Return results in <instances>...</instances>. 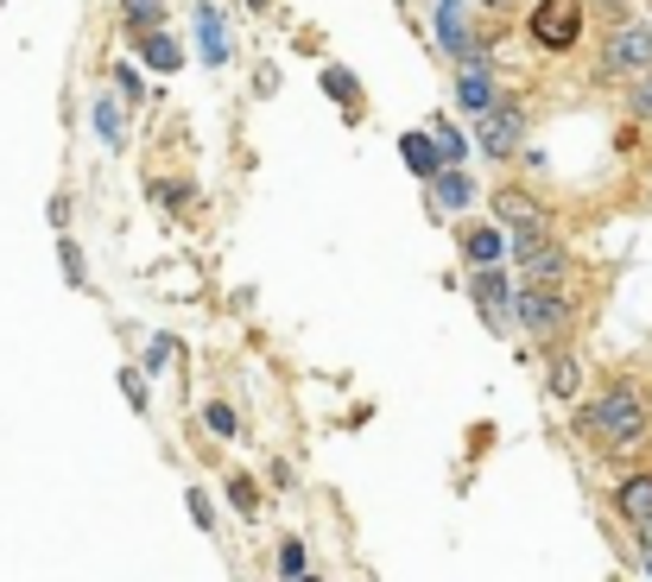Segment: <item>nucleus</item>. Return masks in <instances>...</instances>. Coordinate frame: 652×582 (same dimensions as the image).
<instances>
[{
    "mask_svg": "<svg viewBox=\"0 0 652 582\" xmlns=\"http://www.w3.org/2000/svg\"><path fill=\"white\" fill-rule=\"evenodd\" d=\"M652 431V412L640 400V387H609L602 400L582 405V436H595L602 450H634V443H647Z\"/></svg>",
    "mask_w": 652,
    "mask_h": 582,
    "instance_id": "nucleus-1",
    "label": "nucleus"
},
{
    "mask_svg": "<svg viewBox=\"0 0 652 582\" xmlns=\"http://www.w3.org/2000/svg\"><path fill=\"white\" fill-rule=\"evenodd\" d=\"M519 324L532 329L539 342H557V336L570 329V298L557 286H526L519 291Z\"/></svg>",
    "mask_w": 652,
    "mask_h": 582,
    "instance_id": "nucleus-2",
    "label": "nucleus"
},
{
    "mask_svg": "<svg viewBox=\"0 0 652 582\" xmlns=\"http://www.w3.org/2000/svg\"><path fill=\"white\" fill-rule=\"evenodd\" d=\"M532 38L544 51H570L582 38V0H539L532 7Z\"/></svg>",
    "mask_w": 652,
    "mask_h": 582,
    "instance_id": "nucleus-3",
    "label": "nucleus"
},
{
    "mask_svg": "<svg viewBox=\"0 0 652 582\" xmlns=\"http://www.w3.org/2000/svg\"><path fill=\"white\" fill-rule=\"evenodd\" d=\"M469 298L481 304V317H488V329H501V336H507V329H513V317H519V298H513L507 273L481 266V273H475V286H469Z\"/></svg>",
    "mask_w": 652,
    "mask_h": 582,
    "instance_id": "nucleus-4",
    "label": "nucleus"
},
{
    "mask_svg": "<svg viewBox=\"0 0 652 582\" xmlns=\"http://www.w3.org/2000/svg\"><path fill=\"white\" fill-rule=\"evenodd\" d=\"M494 210H501V222L513 228V248H532V241L551 235V216H544L526 190H501V197H494Z\"/></svg>",
    "mask_w": 652,
    "mask_h": 582,
    "instance_id": "nucleus-5",
    "label": "nucleus"
},
{
    "mask_svg": "<svg viewBox=\"0 0 652 582\" xmlns=\"http://www.w3.org/2000/svg\"><path fill=\"white\" fill-rule=\"evenodd\" d=\"M609 71L615 76L652 71V26H620V33H609Z\"/></svg>",
    "mask_w": 652,
    "mask_h": 582,
    "instance_id": "nucleus-6",
    "label": "nucleus"
},
{
    "mask_svg": "<svg viewBox=\"0 0 652 582\" xmlns=\"http://www.w3.org/2000/svg\"><path fill=\"white\" fill-rule=\"evenodd\" d=\"M519 254V273H526V286H557L564 273H570V260H564V248L544 235V241H532V248H513Z\"/></svg>",
    "mask_w": 652,
    "mask_h": 582,
    "instance_id": "nucleus-7",
    "label": "nucleus"
},
{
    "mask_svg": "<svg viewBox=\"0 0 652 582\" xmlns=\"http://www.w3.org/2000/svg\"><path fill=\"white\" fill-rule=\"evenodd\" d=\"M519 134H526V114L507 109V102H494V109L481 114V146H488L494 159H507L513 146H519Z\"/></svg>",
    "mask_w": 652,
    "mask_h": 582,
    "instance_id": "nucleus-8",
    "label": "nucleus"
},
{
    "mask_svg": "<svg viewBox=\"0 0 652 582\" xmlns=\"http://www.w3.org/2000/svg\"><path fill=\"white\" fill-rule=\"evenodd\" d=\"M615 507H620V519L640 532V526H652V469H640V475H627L615 488Z\"/></svg>",
    "mask_w": 652,
    "mask_h": 582,
    "instance_id": "nucleus-9",
    "label": "nucleus"
},
{
    "mask_svg": "<svg viewBox=\"0 0 652 582\" xmlns=\"http://www.w3.org/2000/svg\"><path fill=\"white\" fill-rule=\"evenodd\" d=\"M456 102H463V114H488L494 109V76L481 71V64H463V76H456Z\"/></svg>",
    "mask_w": 652,
    "mask_h": 582,
    "instance_id": "nucleus-10",
    "label": "nucleus"
},
{
    "mask_svg": "<svg viewBox=\"0 0 652 582\" xmlns=\"http://www.w3.org/2000/svg\"><path fill=\"white\" fill-rule=\"evenodd\" d=\"M437 38H443V51H469V20H463V0H437Z\"/></svg>",
    "mask_w": 652,
    "mask_h": 582,
    "instance_id": "nucleus-11",
    "label": "nucleus"
},
{
    "mask_svg": "<svg viewBox=\"0 0 652 582\" xmlns=\"http://www.w3.org/2000/svg\"><path fill=\"white\" fill-rule=\"evenodd\" d=\"M197 45H203V64H222L228 58V38H222V13L203 0L197 7Z\"/></svg>",
    "mask_w": 652,
    "mask_h": 582,
    "instance_id": "nucleus-12",
    "label": "nucleus"
},
{
    "mask_svg": "<svg viewBox=\"0 0 652 582\" xmlns=\"http://www.w3.org/2000/svg\"><path fill=\"white\" fill-rule=\"evenodd\" d=\"M399 152H405V165H412V172H425V178H437V172H443V152H437L431 134H405V140H399Z\"/></svg>",
    "mask_w": 652,
    "mask_h": 582,
    "instance_id": "nucleus-13",
    "label": "nucleus"
},
{
    "mask_svg": "<svg viewBox=\"0 0 652 582\" xmlns=\"http://www.w3.org/2000/svg\"><path fill=\"white\" fill-rule=\"evenodd\" d=\"M463 248H469L475 266H494V260L507 254V235H501V228H469V241H463Z\"/></svg>",
    "mask_w": 652,
    "mask_h": 582,
    "instance_id": "nucleus-14",
    "label": "nucleus"
},
{
    "mask_svg": "<svg viewBox=\"0 0 652 582\" xmlns=\"http://www.w3.org/2000/svg\"><path fill=\"white\" fill-rule=\"evenodd\" d=\"M140 51H146V64H152V71H178V64H184V51L165 33H140Z\"/></svg>",
    "mask_w": 652,
    "mask_h": 582,
    "instance_id": "nucleus-15",
    "label": "nucleus"
},
{
    "mask_svg": "<svg viewBox=\"0 0 652 582\" xmlns=\"http://www.w3.org/2000/svg\"><path fill=\"white\" fill-rule=\"evenodd\" d=\"M469 197H475V178H469V172H437V203H443V210H463Z\"/></svg>",
    "mask_w": 652,
    "mask_h": 582,
    "instance_id": "nucleus-16",
    "label": "nucleus"
},
{
    "mask_svg": "<svg viewBox=\"0 0 652 582\" xmlns=\"http://www.w3.org/2000/svg\"><path fill=\"white\" fill-rule=\"evenodd\" d=\"M96 140H102V146H121V140H127V134H121V109H114L109 96L96 102Z\"/></svg>",
    "mask_w": 652,
    "mask_h": 582,
    "instance_id": "nucleus-17",
    "label": "nucleus"
},
{
    "mask_svg": "<svg viewBox=\"0 0 652 582\" xmlns=\"http://www.w3.org/2000/svg\"><path fill=\"white\" fill-rule=\"evenodd\" d=\"M551 393H557V400L577 393V362H551Z\"/></svg>",
    "mask_w": 652,
    "mask_h": 582,
    "instance_id": "nucleus-18",
    "label": "nucleus"
},
{
    "mask_svg": "<svg viewBox=\"0 0 652 582\" xmlns=\"http://www.w3.org/2000/svg\"><path fill=\"white\" fill-rule=\"evenodd\" d=\"M324 89L336 96V102H355V76L349 71H324Z\"/></svg>",
    "mask_w": 652,
    "mask_h": 582,
    "instance_id": "nucleus-19",
    "label": "nucleus"
},
{
    "mask_svg": "<svg viewBox=\"0 0 652 582\" xmlns=\"http://www.w3.org/2000/svg\"><path fill=\"white\" fill-rule=\"evenodd\" d=\"M121 387H127V405L146 412V374H140V367H127V374H121Z\"/></svg>",
    "mask_w": 652,
    "mask_h": 582,
    "instance_id": "nucleus-20",
    "label": "nucleus"
},
{
    "mask_svg": "<svg viewBox=\"0 0 652 582\" xmlns=\"http://www.w3.org/2000/svg\"><path fill=\"white\" fill-rule=\"evenodd\" d=\"M165 362H172V336H152L146 342V374H159Z\"/></svg>",
    "mask_w": 652,
    "mask_h": 582,
    "instance_id": "nucleus-21",
    "label": "nucleus"
},
{
    "mask_svg": "<svg viewBox=\"0 0 652 582\" xmlns=\"http://www.w3.org/2000/svg\"><path fill=\"white\" fill-rule=\"evenodd\" d=\"M58 254H64V273H71V286H83V254H76L71 235H58Z\"/></svg>",
    "mask_w": 652,
    "mask_h": 582,
    "instance_id": "nucleus-22",
    "label": "nucleus"
},
{
    "mask_svg": "<svg viewBox=\"0 0 652 582\" xmlns=\"http://www.w3.org/2000/svg\"><path fill=\"white\" fill-rule=\"evenodd\" d=\"M437 152H443V159H463V152H469V140H463L456 127H437Z\"/></svg>",
    "mask_w": 652,
    "mask_h": 582,
    "instance_id": "nucleus-23",
    "label": "nucleus"
},
{
    "mask_svg": "<svg viewBox=\"0 0 652 582\" xmlns=\"http://www.w3.org/2000/svg\"><path fill=\"white\" fill-rule=\"evenodd\" d=\"M203 425H210L216 436H235V412H228V405H210V412H203Z\"/></svg>",
    "mask_w": 652,
    "mask_h": 582,
    "instance_id": "nucleus-24",
    "label": "nucleus"
},
{
    "mask_svg": "<svg viewBox=\"0 0 652 582\" xmlns=\"http://www.w3.org/2000/svg\"><path fill=\"white\" fill-rule=\"evenodd\" d=\"M634 114H640V121H652V71L634 83Z\"/></svg>",
    "mask_w": 652,
    "mask_h": 582,
    "instance_id": "nucleus-25",
    "label": "nucleus"
},
{
    "mask_svg": "<svg viewBox=\"0 0 652 582\" xmlns=\"http://www.w3.org/2000/svg\"><path fill=\"white\" fill-rule=\"evenodd\" d=\"M184 507H190V519H197V526H203V532H210V501H203V494H197V488H190V494H184Z\"/></svg>",
    "mask_w": 652,
    "mask_h": 582,
    "instance_id": "nucleus-26",
    "label": "nucleus"
},
{
    "mask_svg": "<svg viewBox=\"0 0 652 582\" xmlns=\"http://www.w3.org/2000/svg\"><path fill=\"white\" fill-rule=\"evenodd\" d=\"M159 7H165V0H127V20H134V26H146Z\"/></svg>",
    "mask_w": 652,
    "mask_h": 582,
    "instance_id": "nucleus-27",
    "label": "nucleus"
},
{
    "mask_svg": "<svg viewBox=\"0 0 652 582\" xmlns=\"http://www.w3.org/2000/svg\"><path fill=\"white\" fill-rule=\"evenodd\" d=\"M279 570H286V577H298V570H304V545H286V551H279Z\"/></svg>",
    "mask_w": 652,
    "mask_h": 582,
    "instance_id": "nucleus-28",
    "label": "nucleus"
},
{
    "mask_svg": "<svg viewBox=\"0 0 652 582\" xmlns=\"http://www.w3.org/2000/svg\"><path fill=\"white\" fill-rule=\"evenodd\" d=\"M235 507H241V513H260V501H254V481H235Z\"/></svg>",
    "mask_w": 652,
    "mask_h": 582,
    "instance_id": "nucleus-29",
    "label": "nucleus"
},
{
    "mask_svg": "<svg viewBox=\"0 0 652 582\" xmlns=\"http://www.w3.org/2000/svg\"><path fill=\"white\" fill-rule=\"evenodd\" d=\"M114 83H121V96H140V89H146V83H140V76H134V71H127V64L114 71Z\"/></svg>",
    "mask_w": 652,
    "mask_h": 582,
    "instance_id": "nucleus-30",
    "label": "nucleus"
},
{
    "mask_svg": "<svg viewBox=\"0 0 652 582\" xmlns=\"http://www.w3.org/2000/svg\"><path fill=\"white\" fill-rule=\"evenodd\" d=\"M640 551H647V557H652V526H640Z\"/></svg>",
    "mask_w": 652,
    "mask_h": 582,
    "instance_id": "nucleus-31",
    "label": "nucleus"
},
{
    "mask_svg": "<svg viewBox=\"0 0 652 582\" xmlns=\"http://www.w3.org/2000/svg\"><path fill=\"white\" fill-rule=\"evenodd\" d=\"M298 582H324V577H298Z\"/></svg>",
    "mask_w": 652,
    "mask_h": 582,
    "instance_id": "nucleus-32",
    "label": "nucleus"
},
{
    "mask_svg": "<svg viewBox=\"0 0 652 582\" xmlns=\"http://www.w3.org/2000/svg\"><path fill=\"white\" fill-rule=\"evenodd\" d=\"M488 7H507V0H488Z\"/></svg>",
    "mask_w": 652,
    "mask_h": 582,
    "instance_id": "nucleus-33",
    "label": "nucleus"
},
{
    "mask_svg": "<svg viewBox=\"0 0 652 582\" xmlns=\"http://www.w3.org/2000/svg\"><path fill=\"white\" fill-rule=\"evenodd\" d=\"M602 7H620V0H602Z\"/></svg>",
    "mask_w": 652,
    "mask_h": 582,
    "instance_id": "nucleus-34",
    "label": "nucleus"
}]
</instances>
